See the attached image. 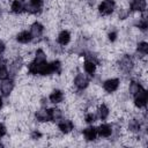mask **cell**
<instances>
[{
    "label": "cell",
    "mask_w": 148,
    "mask_h": 148,
    "mask_svg": "<svg viewBox=\"0 0 148 148\" xmlns=\"http://www.w3.org/2000/svg\"><path fill=\"white\" fill-rule=\"evenodd\" d=\"M83 136L87 141H94L97 138V128L94 126H89L83 130Z\"/></svg>",
    "instance_id": "obj_11"
},
{
    "label": "cell",
    "mask_w": 148,
    "mask_h": 148,
    "mask_svg": "<svg viewBox=\"0 0 148 148\" xmlns=\"http://www.w3.org/2000/svg\"><path fill=\"white\" fill-rule=\"evenodd\" d=\"M89 84V79L86 74L83 73H80L76 75V77L74 79V86L77 88V89H84L87 88Z\"/></svg>",
    "instance_id": "obj_6"
},
{
    "label": "cell",
    "mask_w": 148,
    "mask_h": 148,
    "mask_svg": "<svg viewBox=\"0 0 148 148\" xmlns=\"http://www.w3.org/2000/svg\"><path fill=\"white\" fill-rule=\"evenodd\" d=\"M71 40V34L67 30H62L59 35H58V43L60 45H67Z\"/></svg>",
    "instance_id": "obj_19"
},
{
    "label": "cell",
    "mask_w": 148,
    "mask_h": 148,
    "mask_svg": "<svg viewBox=\"0 0 148 148\" xmlns=\"http://www.w3.org/2000/svg\"><path fill=\"white\" fill-rule=\"evenodd\" d=\"M118 87H119V80L118 79H109V80L104 81V83H103L104 90L106 92H110V94L116 91L118 89Z\"/></svg>",
    "instance_id": "obj_7"
},
{
    "label": "cell",
    "mask_w": 148,
    "mask_h": 148,
    "mask_svg": "<svg viewBox=\"0 0 148 148\" xmlns=\"http://www.w3.org/2000/svg\"><path fill=\"white\" fill-rule=\"evenodd\" d=\"M108 36H109V39H110L111 42H114V40L117 39V36H118V35H117L116 31H111V32H109Z\"/></svg>",
    "instance_id": "obj_28"
},
{
    "label": "cell",
    "mask_w": 148,
    "mask_h": 148,
    "mask_svg": "<svg viewBox=\"0 0 148 148\" xmlns=\"http://www.w3.org/2000/svg\"><path fill=\"white\" fill-rule=\"evenodd\" d=\"M110 114V110L109 108L105 105V104H101L99 108H98V117L102 119V120H105Z\"/></svg>",
    "instance_id": "obj_21"
},
{
    "label": "cell",
    "mask_w": 148,
    "mask_h": 148,
    "mask_svg": "<svg viewBox=\"0 0 148 148\" xmlns=\"http://www.w3.org/2000/svg\"><path fill=\"white\" fill-rule=\"evenodd\" d=\"M36 119L40 123H46L50 121V113L49 109H40L36 112Z\"/></svg>",
    "instance_id": "obj_16"
},
{
    "label": "cell",
    "mask_w": 148,
    "mask_h": 148,
    "mask_svg": "<svg viewBox=\"0 0 148 148\" xmlns=\"http://www.w3.org/2000/svg\"><path fill=\"white\" fill-rule=\"evenodd\" d=\"M2 108V99H1V97H0V109Z\"/></svg>",
    "instance_id": "obj_33"
},
{
    "label": "cell",
    "mask_w": 148,
    "mask_h": 148,
    "mask_svg": "<svg viewBox=\"0 0 148 148\" xmlns=\"http://www.w3.org/2000/svg\"><path fill=\"white\" fill-rule=\"evenodd\" d=\"M5 47H6V46H5V43H3V42L0 39V56L3 53V51H5Z\"/></svg>",
    "instance_id": "obj_31"
},
{
    "label": "cell",
    "mask_w": 148,
    "mask_h": 148,
    "mask_svg": "<svg viewBox=\"0 0 148 148\" xmlns=\"http://www.w3.org/2000/svg\"><path fill=\"white\" fill-rule=\"evenodd\" d=\"M133 66H134V64H133V60H132V58L130 56H124V57L120 58V60H119V67H120V69L123 72H126V73L131 72L132 68H133Z\"/></svg>",
    "instance_id": "obj_5"
},
{
    "label": "cell",
    "mask_w": 148,
    "mask_h": 148,
    "mask_svg": "<svg viewBox=\"0 0 148 148\" xmlns=\"http://www.w3.org/2000/svg\"><path fill=\"white\" fill-rule=\"evenodd\" d=\"M127 15H128V12L125 10V9H121V10L119 12V17H120V18H125V17H127Z\"/></svg>",
    "instance_id": "obj_29"
},
{
    "label": "cell",
    "mask_w": 148,
    "mask_h": 148,
    "mask_svg": "<svg viewBox=\"0 0 148 148\" xmlns=\"http://www.w3.org/2000/svg\"><path fill=\"white\" fill-rule=\"evenodd\" d=\"M136 50H138V52H139L140 54L146 56V54L148 53V44H147L146 42H140V43L138 44Z\"/></svg>",
    "instance_id": "obj_23"
},
{
    "label": "cell",
    "mask_w": 148,
    "mask_h": 148,
    "mask_svg": "<svg viewBox=\"0 0 148 148\" xmlns=\"http://www.w3.org/2000/svg\"><path fill=\"white\" fill-rule=\"evenodd\" d=\"M112 134V126L110 124H102L97 127V135L101 138H109Z\"/></svg>",
    "instance_id": "obj_9"
},
{
    "label": "cell",
    "mask_w": 148,
    "mask_h": 148,
    "mask_svg": "<svg viewBox=\"0 0 148 148\" xmlns=\"http://www.w3.org/2000/svg\"><path fill=\"white\" fill-rule=\"evenodd\" d=\"M128 130L131 132H133V133L140 132V130H141V123L138 119H131L128 121Z\"/></svg>",
    "instance_id": "obj_20"
},
{
    "label": "cell",
    "mask_w": 148,
    "mask_h": 148,
    "mask_svg": "<svg viewBox=\"0 0 148 148\" xmlns=\"http://www.w3.org/2000/svg\"><path fill=\"white\" fill-rule=\"evenodd\" d=\"M13 88H14V81H13L12 79L7 77V79L1 80V83H0V91H1V94H2L3 96H8V95L12 92Z\"/></svg>",
    "instance_id": "obj_4"
},
{
    "label": "cell",
    "mask_w": 148,
    "mask_h": 148,
    "mask_svg": "<svg viewBox=\"0 0 148 148\" xmlns=\"http://www.w3.org/2000/svg\"><path fill=\"white\" fill-rule=\"evenodd\" d=\"M146 6V0H131V9L134 12H145Z\"/></svg>",
    "instance_id": "obj_13"
},
{
    "label": "cell",
    "mask_w": 148,
    "mask_h": 148,
    "mask_svg": "<svg viewBox=\"0 0 148 148\" xmlns=\"http://www.w3.org/2000/svg\"><path fill=\"white\" fill-rule=\"evenodd\" d=\"M141 87H142V86H141L139 82H136V81H132V82L130 83V86H128V92H130L131 95H134L135 92L139 91V89H140Z\"/></svg>",
    "instance_id": "obj_22"
},
{
    "label": "cell",
    "mask_w": 148,
    "mask_h": 148,
    "mask_svg": "<svg viewBox=\"0 0 148 148\" xmlns=\"http://www.w3.org/2000/svg\"><path fill=\"white\" fill-rule=\"evenodd\" d=\"M49 99H50V102H51V103H54V104L61 103V102H62V99H64V94H62V91H61V90L56 89V90H53V91L50 94Z\"/></svg>",
    "instance_id": "obj_14"
},
{
    "label": "cell",
    "mask_w": 148,
    "mask_h": 148,
    "mask_svg": "<svg viewBox=\"0 0 148 148\" xmlns=\"http://www.w3.org/2000/svg\"><path fill=\"white\" fill-rule=\"evenodd\" d=\"M0 67H6V60L0 56Z\"/></svg>",
    "instance_id": "obj_32"
},
{
    "label": "cell",
    "mask_w": 148,
    "mask_h": 148,
    "mask_svg": "<svg viewBox=\"0 0 148 148\" xmlns=\"http://www.w3.org/2000/svg\"><path fill=\"white\" fill-rule=\"evenodd\" d=\"M9 76V72L7 69V67H0V80L7 79Z\"/></svg>",
    "instance_id": "obj_26"
},
{
    "label": "cell",
    "mask_w": 148,
    "mask_h": 148,
    "mask_svg": "<svg viewBox=\"0 0 148 148\" xmlns=\"http://www.w3.org/2000/svg\"><path fill=\"white\" fill-rule=\"evenodd\" d=\"M0 146H1V142H0Z\"/></svg>",
    "instance_id": "obj_34"
},
{
    "label": "cell",
    "mask_w": 148,
    "mask_h": 148,
    "mask_svg": "<svg viewBox=\"0 0 148 148\" xmlns=\"http://www.w3.org/2000/svg\"><path fill=\"white\" fill-rule=\"evenodd\" d=\"M5 134H6V127H5V125L0 124V138H2Z\"/></svg>",
    "instance_id": "obj_30"
},
{
    "label": "cell",
    "mask_w": 148,
    "mask_h": 148,
    "mask_svg": "<svg viewBox=\"0 0 148 148\" xmlns=\"http://www.w3.org/2000/svg\"><path fill=\"white\" fill-rule=\"evenodd\" d=\"M133 96H134V104H135L136 108L140 109V108H145L146 106L147 99H148V92L143 87H141L139 89V91L135 92Z\"/></svg>",
    "instance_id": "obj_1"
},
{
    "label": "cell",
    "mask_w": 148,
    "mask_h": 148,
    "mask_svg": "<svg viewBox=\"0 0 148 148\" xmlns=\"http://www.w3.org/2000/svg\"><path fill=\"white\" fill-rule=\"evenodd\" d=\"M43 30H44V27L39 23V22H35L31 24L30 27V34L32 36V38H38L42 36L43 34Z\"/></svg>",
    "instance_id": "obj_12"
},
{
    "label": "cell",
    "mask_w": 148,
    "mask_h": 148,
    "mask_svg": "<svg viewBox=\"0 0 148 148\" xmlns=\"http://www.w3.org/2000/svg\"><path fill=\"white\" fill-rule=\"evenodd\" d=\"M42 136V133L39 132V131H34L32 133H31V139H34V140H37V139H39Z\"/></svg>",
    "instance_id": "obj_27"
},
{
    "label": "cell",
    "mask_w": 148,
    "mask_h": 148,
    "mask_svg": "<svg viewBox=\"0 0 148 148\" xmlns=\"http://www.w3.org/2000/svg\"><path fill=\"white\" fill-rule=\"evenodd\" d=\"M31 39H32V36H31L30 31H27V30L21 31V32L17 34V36H16V40H17L18 43H22V44H27V43L31 42Z\"/></svg>",
    "instance_id": "obj_15"
},
{
    "label": "cell",
    "mask_w": 148,
    "mask_h": 148,
    "mask_svg": "<svg viewBox=\"0 0 148 148\" xmlns=\"http://www.w3.org/2000/svg\"><path fill=\"white\" fill-rule=\"evenodd\" d=\"M114 7H116L114 0H103L98 6V12H99V14L106 16L113 12Z\"/></svg>",
    "instance_id": "obj_2"
},
{
    "label": "cell",
    "mask_w": 148,
    "mask_h": 148,
    "mask_svg": "<svg viewBox=\"0 0 148 148\" xmlns=\"http://www.w3.org/2000/svg\"><path fill=\"white\" fill-rule=\"evenodd\" d=\"M96 118H97V116H96L95 113L89 112V113H87V114H86L84 120H86V123H88V124H92V123H95V121H96Z\"/></svg>",
    "instance_id": "obj_25"
},
{
    "label": "cell",
    "mask_w": 148,
    "mask_h": 148,
    "mask_svg": "<svg viewBox=\"0 0 148 148\" xmlns=\"http://www.w3.org/2000/svg\"><path fill=\"white\" fill-rule=\"evenodd\" d=\"M96 66H97V64L94 62V61H91V60H89V59H87V60L84 61V64H83V68H84L86 73L89 74V75H94V74H95V72H96Z\"/></svg>",
    "instance_id": "obj_17"
},
{
    "label": "cell",
    "mask_w": 148,
    "mask_h": 148,
    "mask_svg": "<svg viewBox=\"0 0 148 148\" xmlns=\"http://www.w3.org/2000/svg\"><path fill=\"white\" fill-rule=\"evenodd\" d=\"M147 18L146 17H141V18H139V21H138V23H136V27L140 29V30H142V31H145L146 29H147Z\"/></svg>",
    "instance_id": "obj_24"
},
{
    "label": "cell",
    "mask_w": 148,
    "mask_h": 148,
    "mask_svg": "<svg viewBox=\"0 0 148 148\" xmlns=\"http://www.w3.org/2000/svg\"><path fill=\"white\" fill-rule=\"evenodd\" d=\"M49 113H50V120L51 121H57V120H60L62 118V111L58 108L49 109Z\"/></svg>",
    "instance_id": "obj_18"
},
{
    "label": "cell",
    "mask_w": 148,
    "mask_h": 148,
    "mask_svg": "<svg viewBox=\"0 0 148 148\" xmlns=\"http://www.w3.org/2000/svg\"><path fill=\"white\" fill-rule=\"evenodd\" d=\"M25 3H27L25 0H14L12 2L10 9L15 14H21V13L25 12Z\"/></svg>",
    "instance_id": "obj_10"
},
{
    "label": "cell",
    "mask_w": 148,
    "mask_h": 148,
    "mask_svg": "<svg viewBox=\"0 0 148 148\" xmlns=\"http://www.w3.org/2000/svg\"><path fill=\"white\" fill-rule=\"evenodd\" d=\"M43 2L44 0H29L25 3V12L35 14L37 12L40 10V8L43 7Z\"/></svg>",
    "instance_id": "obj_3"
},
{
    "label": "cell",
    "mask_w": 148,
    "mask_h": 148,
    "mask_svg": "<svg viewBox=\"0 0 148 148\" xmlns=\"http://www.w3.org/2000/svg\"><path fill=\"white\" fill-rule=\"evenodd\" d=\"M58 128H59L62 133L67 134V133H69V132L73 131L74 124H73V121L69 120V119H61V120L58 123Z\"/></svg>",
    "instance_id": "obj_8"
}]
</instances>
